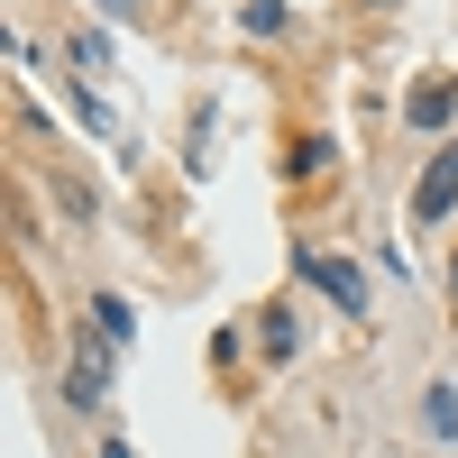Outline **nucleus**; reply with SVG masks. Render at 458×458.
Wrapping results in <instances>:
<instances>
[{"label": "nucleus", "instance_id": "20e7f679", "mask_svg": "<svg viewBox=\"0 0 458 458\" xmlns=\"http://www.w3.org/2000/svg\"><path fill=\"white\" fill-rule=\"evenodd\" d=\"M412 422H422V440L458 449V386H449V376H431V386H422V403H412Z\"/></svg>", "mask_w": 458, "mask_h": 458}, {"label": "nucleus", "instance_id": "ddd939ff", "mask_svg": "<svg viewBox=\"0 0 458 458\" xmlns=\"http://www.w3.org/2000/svg\"><path fill=\"white\" fill-rule=\"evenodd\" d=\"M367 10H394V0H367Z\"/></svg>", "mask_w": 458, "mask_h": 458}, {"label": "nucleus", "instance_id": "39448f33", "mask_svg": "<svg viewBox=\"0 0 458 458\" xmlns=\"http://www.w3.org/2000/svg\"><path fill=\"white\" fill-rule=\"evenodd\" d=\"M257 349L276 358V367L302 358V312H293V302H266V312H257Z\"/></svg>", "mask_w": 458, "mask_h": 458}, {"label": "nucleus", "instance_id": "f8f14e48", "mask_svg": "<svg viewBox=\"0 0 458 458\" xmlns=\"http://www.w3.org/2000/svg\"><path fill=\"white\" fill-rule=\"evenodd\" d=\"M449 302H458V257H449Z\"/></svg>", "mask_w": 458, "mask_h": 458}, {"label": "nucleus", "instance_id": "7ed1b4c3", "mask_svg": "<svg viewBox=\"0 0 458 458\" xmlns=\"http://www.w3.org/2000/svg\"><path fill=\"white\" fill-rule=\"evenodd\" d=\"M403 129H412V138H431V147L458 138V73H422V83L403 92Z\"/></svg>", "mask_w": 458, "mask_h": 458}, {"label": "nucleus", "instance_id": "9d476101", "mask_svg": "<svg viewBox=\"0 0 458 458\" xmlns=\"http://www.w3.org/2000/svg\"><path fill=\"white\" fill-rule=\"evenodd\" d=\"M101 19H120V28H147V0H101Z\"/></svg>", "mask_w": 458, "mask_h": 458}, {"label": "nucleus", "instance_id": "6e6552de", "mask_svg": "<svg viewBox=\"0 0 458 458\" xmlns=\"http://www.w3.org/2000/svg\"><path fill=\"white\" fill-rule=\"evenodd\" d=\"M330 157H339L330 138H293V183H312V174H330Z\"/></svg>", "mask_w": 458, "mask_h": 458}, {"label": "nucleus", "instance_id": "9b49d317", "mask_svg": "<svg viewBox=\"0 0 458 458\" xmlns=\"http://www.w3.org/2000/svg\"><path fill=\"white\" fill-rule=\"evenodd\" d=\"M92 458H138V449H129V440H120V431H110V440H101V449H92Z\"/></svg>", "mask_w": 458, "mask_h": 458}, {"label": "nucleus", "instance_id": "423d86ee", "mask_svg": "<svg viewBox=\"0 0 458 458\" xmlns=\"http://www.w3.org/2000/svg\"><path fill=\"white\" fill-rule=\"evenodd\" d=\"M92 330L110 339V349H138V302L129 293H92Z\"/></svg>", "mask_w": 458, "mask_h": 458}, {"label": "nucleus", "instance_id": "0eeeda50", "mask_svg": "<svg viewBox=\"0 0 458 458\" xmlns=\"http://www.w3.org/2000/svg\"><path fill=\"white\" fill-rule=\"evenodd\" d=\"M239 28L248 37H293V0H239Z\"/></svg>", "mask_w": 458, "mask_h": 458}, {"label": "nucleus", "instance_id": "f257e3e1", "mask_svg": "<svg viewBox=\"0 0 458 458\" xmlns=\"http://www.w3.org/2000/svg\"><path fill=\"white\" fill-rule=\"evenodd\" d=\"M449 220H458V138H440L412 174V229H449Z\"/></svg>", "mask_w": 458, "mask_h": 458}, {"label": "nucleus", "instance_id": "f03ea898", "mask_svg": "<svg viewBox=\"0 0 458 458\" xmlns=\"http://www.w3.org/2000/svg\"><path fill=\"white\" fill-rule=\"evenodd\" d=\"M293 266H302V276H312V284H321V293H330L349 321H367V312H376V284H367V266H358V257H321V248H293Z\"/></svg>", "mask_w": 458, "mask_h": 458}, {"label": "nucleus", "instance_id": "1a4fd4ad", "mask_svg": "<svg viewBox=\"0 0 458 458\" xmlns=\"http://www.w3.org/2000/svg\"><path fill=\"white\" fill-rule=\"evenodd\" d=\"M73 64L101 73V64H110V37H101V28H73Z\"/></svg>", "mask_w": 458, "mask_h": 458}]
</instances>
